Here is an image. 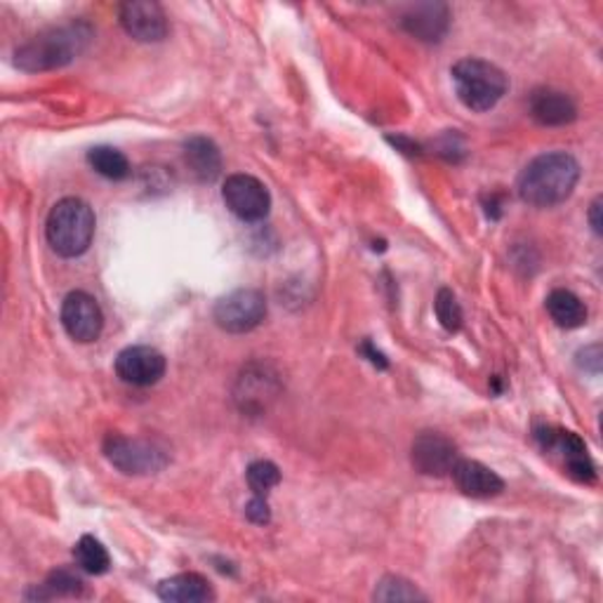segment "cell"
Wrapping results in <instances>:
<instances>
[{
	"instance_id": "cell-1",
	"label": "cell",
	"mask_w": 603,
	"mask_h": 603,
	"mask_svg": "<svg viewBox=\"0 0 603 603\" xmlns=\"http://www.w3.org/2000/svg\"><path fill=\"white\" fill-rule=\"evenodd\" d=\"M580 182V164L566 152H547L528 164L517 182L519 198L533 208H554Z\"/></svg>"
},
{
	"instance_id": "cell-2",
	"label": "cell",
	"mask_w": 603,
	"mask_h": 603,
	"mask_svg": "<svg viewBox=\"0 0 603 603\" xmlns=\"http://www.w3.org/2000/svg\"><path fill=\"white\" fill-rule=\"evenodd\" d=\"M93 38V26L81 20L62 26H50L14 52V64L28 73L62 69L73 60H79Z\"/></svg>"
},
{
	"instance_id": "cell-3",
	"label": "cell",
	"mask_w": 603,
	"mask_h": 603,
	"mask_svg": "<svg viewBox=\"0 0 603 603\" xmlns=\"http://www.w3.org/2000/svg\"><path fill=\"white\" fill-rule=\"evenodd\" d=\"M95 227L97 219L91 203L69 196L60 203H55V208L50 210L46 237L57 255L71 260L87 253V248H91L95 239Z\"/></svg>"
},
{
	"instance_id": "cell-4",
	"label": "cell",
	"mask_w": 603,
	"mask_h": 603,
	"mask_svg": "<svg viewBox=\"0 0 603 603\" xmlns=\"http://www.w3.org/2000/svg\"><path fill=\"white\" fill-rule=\"evenodd\" d=\"M450 76H453L458 99L469 111H477V113L491 111L497 101L505 97L509 87V81L503 69L485 60H477V57L460 60L453 67Z\"/></svg>"
},
{
	"instance_id": "cell-5",
	"label": "cell",
	"mask_w": 603,
	"mask_h": 603,
	"mask_svg": "<svg viewBox=\"0 0 603 603\" xmlns=\"http://www.w3.org/2000/svg\"><path fill=\"white\" fill-rule=\"evenodd\" d=\"M105 455L121 474L128 477L158 474L170 462L166 448H160L154 441L128 438L121 434H109L105 438Z\"/></svg>"
},
{
	"instance_id": "cell-6",
	"label": "cell",
	"mask_w": 603,
	"mask_h": 603,
	"mask_svg": "<svg viewBox=\"0 0 603 603\" xmlns=\"http://www.w3.org/2000/svg\"><path fill=\"white\" fill-rule=\"evenodd\" d=\"M533 436H535V441L544 453L558 455V458L564 460L566 474L570 479H576L578 483H594L596 481V467L590 458V453H587L584 441L576 432L542 424V426H535Z\"/></svg>"
},
{
	"instance_id": "cell-7",
	"label": "cell",
	"mask_w": 603,
	"mask_h": 603,
	"mask_svg": "<svg viewBox=\"0 0 603 603\" xmlns=\"http://www.w3.org/2000/svg\"><path fill=\"white\" fill-rule=\"evenodd\" d=\"M267 316V300L255 288H239L217 300L213 318L219 328L231 335L255 330Z\"/></svg>"
},
{
	"instance_id": "cell-8",
	"label": "cell",
	"mask_w": 603,
	"mask_h": 603,
	"mask_svg": "<svg viewBox=\"0 0 603 603\" xmlns=\"http://www.w3.org/2000/svg\"><path fill=\"white\" fill-rule=\"evenodd\" d=\"M222 201L241 222H262L272 210L269 189L253 174H231L222 186Z\"/></svg>"
},
{
	"instance_id": "cell-9",
	"label": "cell",
	"mask_w": 603,
	"mask_h": 603,
	"mask_svg": "<svg viewBox=\"0 0 603 603\" xmlns=\"http://www.w3.org/2000/svg\"><path fill=\"white\" fill-rule=\"evenodd\" d=\"M62 326L71 340L91 345L105 330V314L93 296L83 290H73L62 302Z\"/></svg>"
},
{
	"instance_id": "cell-10",
	"label": "cell",
	"mask_w": 603,
	"mask_h": 603,
	"mask_svg": "<svg viewBox=\"0 0 603 603\" xmlns=\"http://www.w3.org/2000/svg\"><path fill=\"white\" fill-rule=\"evenodd\" d=\"M119 22L123 32L137 43H160L166 40L170 24L168 14L152 0H130L119 8Z\"/></svg>"
},
{
	"instance_id": "cell-11",
	"label": "cell",
	"mask_w": 603,
	"mask_h": 603,
	"mask_svg": "<svg viewBox=\"0 0 603 603\" xmlns=\"http://www.w3.org/2000/svg\"><path fill=\"white\" fill-rule=\"evenodd\" d=\"M410 460H413V467L424 477H446L458 465L460 453L448 436L438 432H422L413 441Z\"/></svg>"
},
{
	"instance_id": "cell-12",
	"label": "cell",
	"mask_w": 603,
	"mask_h": 603,
	"mask_svg": "<svg viewBox=\"0 0 603 603\" xmlns=\"http://www.w3.org/2000/svg\"><path fill=\"white\" fill-rule=\"evenodd\" d=\"M116 375L132 387H152L166 375V357L146 345L128 347L116 357Z\"/></svg>"
},
{
	"instance_id": "cell-13",
	"label": "cell",
	"mask_w": 603,
	"mask_h": 603,
	"mask_svg": "<svg viewBox=\"0 0 603 603\" xmlns=\"http://www.w3.org/2000/svg\"><path fill=\"white\" fill-rule=\"evenodd\" d=\"M403 32L422 43H441L450 28V8L446 3H418L401 14Z\"/></svg>"
},
{
	"instance_id": "cell-14",
	"label": "cell",
	"mask_w": 603,
	"mask_h": 603,
	"mask_svg": "<svg viewBox=\"0 0 603 603\" xmlns=\"http://www.w3.org/2000/svg\"><path fill=\"white\" fill-rule=\"evenodd\" d=\"M528 109H531L535 123L544 128L570 125L578 119V105L572 101V97L562 91H554V87H540V91H535L531 95Z\"/></svg>"
},
{
	"instance_id": "cell-15",
	"label": "cell",
	"mask_w": 603,
	"mask_h": 603,
	"mask_svg": "<svg viewBox=\"0 0 603 603\" xmlns=\"http://www.w3.org/2000/svg\"><path fill=\"white\" fill-rule=\"evenodd\" d=\"M450 474L455 483H458V489L469 497L489 499L505 491V481L499 479L491 467H485L477 460H458Z\"/></svg>"
},
{
	"instance_id": "cell-16",
	"label": "cell",
	"mask_w": 603,
	"mask_h": 603,
	"mask_svg": "<svg viewBox=\"0 0 603 603\" xmlns=\"http://www.w3.org/2000/svg\"><path fill=\"white\" fill-rule=\"evenodd\" d=\"M184 164L198 182L210 184L222 172V154L213 140L196 135L184 142Z\"/></svg>"
},
{
	"instance_id": "cell-17",
	"label": "cell",
	"mask_w": 603,
	"mask_h": 603,
	"mask_svg": "<svg viewBox=\"0 0 603 603\" xmlns=\"http://www.w3.org/2000/svg\"><path fill=\"white\" fill-rule=\"evenodd\" d=\"M156 594L168 603H203L215 599L213 584L198 572H180V576L158 582Z\"/></svg>"
},
{
	"instance_id": "cell-18",
	"label": "cell",
	"mask_w": 603,
	"mask_h": 603,
	"mask_svg": "<svg viewBox=\"0 0 603 603\" xmlns=\"http://www.w3.org/2000/svg\"><path fill=\"white\" fill-rule=\"evenodd\" d=\"M547 312L558 328L576 330L587 323V306L584 302L566 288H556L547 296Z\"/></svg>"
},
{
	"instance_id": "cell-19",
	"label": "cell",
	"mask_w": 603,
	"mask_h": 603,
	"mask_svg": "<svg viewBox=\"0 0 603 603\" xmlns=\"http://www.w3.org/2000/svg\"><path fill=\"white\" fill-rule=\"evenodd\" d=\"M87 164L107 180L121 182L130 178V160L123 152L113 149V146H95V149L87 152Z\"/></svg>"
},
{
	"instance_id": "cell-20",
	"label": "cell",
	"mask_w": 603,
	"mask_h": 603,
	"mask_svg": "<svg viewBox=\"0 0 603 603\" xmlns=\"http://www.w3.org/2000/svg\"><path fill=\"white\" fill-rule=\"evenodd\" d=\"M73 558H76L79 568L91 572V576H105V572H109L111 568V556L107 547L93 535H83L76 542V547H73Z\"/></svg>"
},
{
	"instance_id": "cell-21",
	"label": "cell",
	"mask_w": 603,
	"mask_h": 603,
	"mask_svg": "<svg viewBox=\"0 0 603 603\" xmlns=\"http://www.w3.org/2000/svg\"><path fill=\"white\" fill-rule=\"evenodd\" d=\"M85 590V582L69 568L52 570L46 584H40V592H36L38 599H55V596H81Z\"/></svg>"
},
{
	"instance_id": "cell-22",
	"label": "cell",
	"mask_w": 603,
	"mask_h": 603,
	"mask_svg": "<svg viewBox=\"0 0 603 603\" xmlns=\"http://www.w3.org/2000/svg\"><path fill=\"white\" fill-rule=\"evenodd\" d=\"M373 599L375 601H424L426 596L410 580L399 576H387L379 580Z\"/></svg>"
},
{
	"instance_id": "cell-23",
	"label": "cell",
	"mask_w": 603,
	"mask_h": 603,
	"mask_svg": "<svg viewBox=\"0 0 603 603\" xmlns=\"http://www.w3.org/2000/svg\"><path fill=\"white\" fill-rule=\"evenodd\" d=\"M248 485L250 491L255 495L264 497L272 489H276L278 483H281V469H278L274 462L269 460H257L248 467Z\"/></svg>"
},
{
	"instance_id": "cell-24",
	"label": "cell",
	"mask_w": 603,
	"mask_h": 603,
	"mask_svg": "<svg viewBox=\"0 0 603 603\" xmlns=\"http://www.w3.org/2000/svg\"><path fill=\"white\" fill-rule=\"evenodd\" d=\"M434 309H436L441 326H444L448 333H458L462 328V306H460L458 298L453 296V290L441 288L436 296V302H434Z\"/></svg>"
},
{
	"instance_id": "cell-25",
	"label": "cell",
	"mask_w": 603,
	"mask_h": 603,
	"mask_svg": "<svg viewBox=\"0 0 603 603\" xmlns=\"http://www.w3.org/2000/svg\"><path fill=\"white\" fill-rule=\"evenodd\" d=\"M245 517L257 523V526H267L272 521V511H269V505H267V499L255 495L253 499H250V503L245 505Z\"/></svg>"
},
{
	"instance_id": "cell-26",
	"label": "cell",
	"mask_w": 603,
	"mask_h": 603,
	"mask_svg": "<svg viewBox=\"0 0 603 603\" xmlns=\"http://www.w3.org/2000/svg\"><path fill=\"white\" fill-rule=\"evenodd\" d=\"M438 154L453 160V164H458V160L465 156V146L462 140L455 135V132H448V135L438 142Z\"/></svg>"
},
{
	"instance_id": "cell-27",
	"label": "cell",
	"mask_w": 603,
	"mask_h": 603,
	"mask_svg": "<svg viewBox=\"0 0 603 603\" xmlns=\"http://www.w3.org/2000/svg\"><path fill=\"white\" fill-rule=\"evenodd\" d=\"M580 357H584V361L580 359V365H584V371H592V373L601 371V347L599 345L587 347L584 351H580Z\"/></svg>"
},
{
	"instance_id": "cell-28",
	"label": "cell",
	"mask_w": 603,
	"mask_h": 603,
	"mask_svg": "<svg viewBox=\"0 0 603 603\" xmlns=\"http://www.w3.org/2000/svg\"><path fill=\"white\" fill-rule=\"evenodd\" d=\"M361 354H365V357H367V359H371V361H373L375 365H379V367H387V361H385V357H382V354H379V351H375L371 342H363V347H361Z\"/></svg>"
},
{
	"instance_id": "cell-29",
	"label": "cell",
	"mask_w": 603,
	"mask_h": 603,
	"mask_svg": "<svg viewBox=\"0 0 603 603\" xmlns=\"http://www.w3.org/2000/svg\"><path fill=\"white\" fill-rule=\"evenodd\" d=\"M590 225H592L594 233L599 237V233H601V196L594 198L592 208H590Z\"/></svg>"
}]
</instances>
